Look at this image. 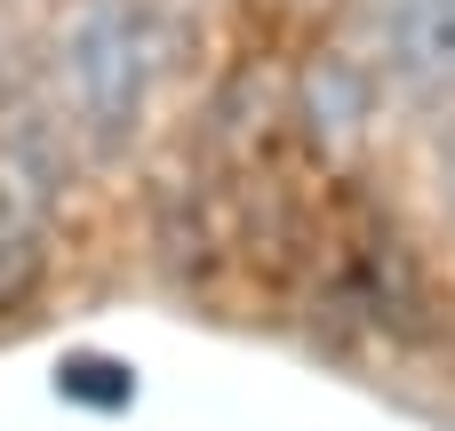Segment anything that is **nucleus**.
<instances>
[{
    "label": "nucleus",
    "mask_w": 455,
    "mask_h": 431,
    "mask_svg": "<svg viewBox=\"0 0 455 431\" xmlns=\"http://www.w3.org/2000/svg\"><path fill=\"white\" fill-rule=\"evenodd\" d=\"M176 56L168 0H72L56 16V112L88 160H120L144 136L152 88Z\"/></svg>",
    "instance_id": "nucleus-1"
},
{
    "label": "nucleus",
    "mask_w": 455,
    "mask_h": 431,
    "mask_svg": "<svg viewBox=\"0 0 455 431\" xmlns=\"http://www.w3.org/2000/svg\"><path fill=\"white\" fill-rule=\"evenodd\" d=\"M64 176H72V128H64V112L16 96L0 112V312L48 264V224H56Z\"/></svg>",
    "instance_id": "nucleus-2"
},
{
    "label": "nucleus",
    "mask_w": 455,
    "mask_h": 431,
    "mask_svg": "<svg viewBox=\"0 0 455 431\" xmlns=\"http://www.w3.org/2000/svg\"><path fill=\"white\" fill-rule=\"evenodd\" d=\"M376 88L384 64L360 48H312V64L296 72V128L312 152H344L368 120H376Z\"/></svg>",
    "instance_id": "nucleus-3"
},
{
    "label": "nucleus",
    "mask_w": 455,
    "mask_h": 431,
    "mask_svg": "<svg viewBox=\"0 0 455 431\" xmlns=\"http://www.w3.org/2000/svg\"><path fill=\"white\" fill-rule=\"evenodd\" d=\"M384 56L416 96L455 104V0H392L384 16Z\"/></svg>",
    "instance_id": "nucleus-4"
}]
</instances>
